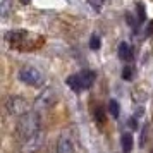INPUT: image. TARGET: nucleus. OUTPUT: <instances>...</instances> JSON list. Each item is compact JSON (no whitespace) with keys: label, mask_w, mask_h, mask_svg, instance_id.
Masks as SVG:
<instances>
[{"label":"nucleus","mask_w":153,"mask_h":153,"mask_svg":"<svg viewBox=\"0 0 153 153\" xmlns=\"http://www.w3.org/2000/svg\"><path fill=\"white\" fill-rule=\"evenodd\" d=\"M40 122H42V119H40V114L36 110H31L28 114H24L22 117H19L17 120V126H16V132H17V136L22 139V141H26L29 139L31 136H35L36 132H40Z\"/></svg>","instance_id":"nucleus-1"},{"label":"nucleus","mask_w":153,"mask_h":153,"mask_svg":"<svg viewBox=\"0 0 153 153\" xmlns=\"http://www.w3.org/2000/svg\"><path fill=\"white\" fill-rule=\"evenodd\" d=\"M5 110L9 115H16V117H22L24 114L31 112L26 98H22L21 95H10L5 100Z\"/></svg>","instance_id":"nucleus-2"},{"label":"nucleus","mask_w":153,"mask_h":153,"mask_svg":"<svg viewBox=\"0 0 153 153\" xmlns=\"http://www.w3.org/2000/svg\"><path fill=\"white\" fill-rule=\"evenodd\" d=\"M19 79H21L24 84L28 86H35V88H40L43 83H45V77L36 67H31V65H24L19 71Z\"/></svg>","instance_id":"nucleus-3"},{"label":"nucleus","mask_w":153,"mask_h":153,"mask_svg":"<svg viewBox=\"0 0 153 153\" xmlns=\"http://www.w3.org/2000/svg\"><path fill=\"white\" fill-rule=\"evenodd\" d=\"M57 102V91L53 90V88H45V90H42V93L36 97L35 103H33V107H35V110H47V108H50V107H53Z\"/></svg>","instance_id":"nucleus-4"},{"label":"nucleus","mask_w":153,"mask_h":153,"mask_svg":"<svg viewBox=\"0 0 153 153\" xmlns=\"http://www.w3.org/2000/svg\"><path fill=\"white\" fill-rule=\"evenodd\" d=\"M45 145V132L40 131L35 136H31L29 139L22 141V152L24 153H38Z\"/></svg>","instance_id":"nucleus-5"},{"label":"nucleus","mask_w":153,"mask_h":153,"mask_svg":"<svg viewBox=\"0 0 153 153\" xmlns=\"http://www.w3.org/2000/svg\"><path fill=\"white\" fill-rule=\"evenodd\" d=\"M57 153H74V143L69 136H60L57 141Z\"/></svg>","instance_id":"nucleus-6"},{"label":"nucleus","mask_w":153,"mask_h":153,"mask_svg":"<svg viewBox=\"0 0 153 153\" xmlns=\"http://www.w3.org/2000/svg\"><path fill=\"white\" fill-rule=\"evenodd\" d=\"M79 79H81V88H83V90H88V88H91L93 83L97 81V74H95V71L86 69L79 74Z\"/></svg>","instance_id":"nucleus-7"},{"label":"nucleus","mask_w":153,"mask_h":153,"mask_svg":"<svg viewBox=\"0 0 153 153\" xmlns=\"http://www.w3.org/2000/svg\"><path fill=\"white\" fill-rule=\"evenodd\" d=\"M12 12H14L12 0H2V4H0V16H2V19H7Z\"/></svg>","instance_id":"nucleus-8"},{"label":"nucleus","mask_w":153,"mask_h":153,"mask_svg":"<svg viewBox=\"0 0 153 153\" xmlns=\"http://www.w3.org/2000/svg\"><path fill=\"white\" fill-rule=\"evenodd\" d=\"M26 36H28L26 35V31H10V33L5 35V40H7L9 43H12V45H17V43L22 42Z\"/></svg>","instance_id":"nucleus-9"},{"label":"nucleus","mask_w":153,"mask_h":153,"mask_svg":"<svg viewBox=\"0 0 153 153\" xmlns=\"http://www.w3.org/2000/svg\"><path fill=\"white\" fill-rule=\"evenodd\" d=\"M132 143H134L132 134H131V132H124V134H122V138H120V145H122V150H124V153H131Z\"/></svg>","instance_id":"nucleus-10"},{"label":"nucleus","mask_w":153,"mask_h":153,"mask_svg":"<svg viewBox=\"0 0 153 153\" xmlns=\"http://www.w3.org/2000/svg\"><path fill=\"white\" fill-rule=\"evenodd\" d=\"M65 84L69 86L71 90L74 91H81L83 88H81V79H79V74H72V76H69L67 79H65Z\"/></svg>","instance_id":"nucleus-11"},{"label":"nucleus","mask_w":153,"mask_h":153,"mask_svg":"<svg viewBox=\"0 0 153 153\" xmlns=\"http://www.w3.org/2000/svg\"><path fill=\"white\" fill-rule=\"evenodd\" d=\"M119 57L122 59V60H129L131 59V47L127 45L126 42H122L120 45H119Z\"/></svg>","instance_id":"nucleus-12"},{"label":"nucleus","mask_w":153,"mask_h":153,"mask_svg":"<svg viewBox=\"0 0 153 153\" xmlns=\"http://www.w3.org/2000/svg\"><path fill=\"white\" fill-rule=\"evenodd\" d=\"M119 108H120V107H119L117 100H110V102H108V112H110L112 117H115V119L119 117V112H120Z\"/></svg>","instance_id":"nucleus-13"},{"label":"nucleus","mask_w":153,"mask_h":153,"mask_svg":"<svg viewBox=\"0 0 153 153\" xmlns=\"http://www.w3.org/2000/svg\"><path fill=\"white\" fill-rule=\"evenodd\" d=\"M95 120H97L98 124H103L105 122V114H103L102 107H97V110H95Z\"/></svg>","instance_id":"nucleus-14"},{"label":"nucleus","mask_w":153,"mask_h":153,"mask_svg":"<svg viewBox=\"0 0 153 153\" xmlns=\"http://www.w3.org/2000/svg\"><path fill=\"white\" fill-rule=\"evenodd\" d=\"M100 47H102V42H100V36L93 35V36H91V40H90V48H91V50H98Z\"/></svg>","instance_id":"nucleus-15"},{"label":"nucleus","mask_w":153,"mask_h":153,"mask_svg":"<svg viewBox=\"0 0 153 153\" xmlns=\"http://www.w3.org/2000/svg\"><path fill=\"white\" fill-rule=\"evenodd\" d=\"M132 72H134V69H132V65H126L124 71H122V79H126V81H129L132 77Z\"/></svg>","instance_id":"nucleus-16"},{"label":"nucleus","mask_w":153,"mask_h":153,"mask_svg":"<svg viewBox=\"0 0 153 153\" xmlns=\"http://www.w3.org/2000/svg\"><path fill=\"white\" fill-rule=\"evenodd\" d=\"M105 4H107V0H90V5L95 9V10H100Z\"/></svg>","instance_id":"nucleus-17"},{"label":"nucleus","mask_w":153,"mask_h":153,"mask_svg":"<svg viewBox=\"0 0 153 153\" xmlns=\"http://www.w3.org/2000/svg\"><path fill=\"white\" fill-rule=\"evenodd\" d=\"M146 132H148V126H145L143 131H141V146L145 145V141H146Z\"/></svg>","instance_id":"nucleus-18"},{"label":"nucleus","mask_w":153,"mask_h":153,"mask_svg":"<svg viewBox=\"0 0 153 153\" xmlns=\"http://www.w3.org/2000/svg\"><path fill=\"white\" fill-rule=\"evenodd\" d=\"M129 126H131L132 129H136V127H138V124H136V119H134V117L129 119Z\"/></svg>","instance_id":"nucleus-19"},{"label":"nucleus","mask_w":153,"mask_h":153,"mask_svg":"<svg viewBox=\"0 0 153 153\" xmlns=\"http://www.w3.org/2000/svg\"><path fill=\"white\" fill-rule=\"evenodd\" d=\"M22 4H29V2H31V0H21Z\"/></svg>","instance_id":"nucleus-20"}]
</instances>
